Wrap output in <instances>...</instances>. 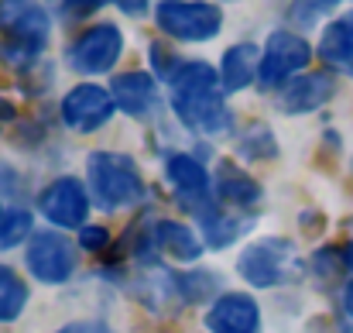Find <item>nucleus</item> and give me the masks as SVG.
<instances>
[{
	"label": "nucleus",
	"mask_w": 353,
	"mask_h": 333,
	"mask_svg": "<svg viewBox=\"0 0 353 333\" xmlns=\"http://www.w3.org/2000/svg\"><path fill=\"white\" fill-rule=\"evenodd\" d=\"M28 268L34 272L38 282H48V285H59L65 278H72L76 272V251L65 237L59 234H34L28 240Z\"/></svg>",
	"instance_id": "8"
},
{
	"label": "nucleus",
	"mask_w": 353,
	"mask_h": 333,
	"mask_svg": "<svg viewBox=\"0 0 353 333\" xmlns=\"http://www.w3.org/2000/svg\"><path fill=\"white\" fill-rule=\"evenodd\" d=\"M254 69H261V55L254 45H234L227 48L223 55V66H220V83H223V93H240L250 79H254Z\"/></svg>",
	"instance_id": "16"
},
{
	"label": "nucleus",
	"mask_w": 353,
	"mask_h": 333,
	"mask_svg": "<svg viewBox=\"0 0 353 333\" xmlns=\"http://www.w3.org/2000/svg\"><path fill=\"white\" fill-rule=\"evenodd\" d=\"M120 52H123V35L117 24H93L72 41L69 66L83 76H100L117 66Z\"/></svg>",
	"instance_id": "7"
},
{
	"label": "nucleus",
	"mask_w": 353,
	"mask_h": 333,
	"mask_svg": "<svg viewBox=\"0 0 353 333\" xmlns=\"http://www.w3.org/2000/svg\"><path fill=\"white\" fill-rule=\"evenodd\" d=\"M319 55H323L326 66H333V69L353 76V14L333 21V24L326 28V35H323V41H319Z\"/></svg>",
	"instance_id": "15"
},
{
	"label": "nucleus",
	"mask_w": 353,
	"mask_h": 333,
	"mask_svg": "<svg viewBox=\"0 0 353 333\" xmlns=\"http://www.w3.org/2000/svg\"><path fill=\"white\" fill-rule=\"evenodd\" d=\"M236 272L254 289H274V285H288V282H295L302 275V258H299V251L288 240L264 237V240L250 244L240 254Z\"/></svg>",
	"instance_id": "3"
},
{
	"label": "nucleus",
	"mask_w": 353,
	"mask_h": 333,
	"mask_svg": "<svg viewBox=\"0 0 353 333\" xmlns=\"http://www.w3.org/2000/svg\"><path fill=\"white\" fill-rule=\"evenodd\" d=\"M3 213H7V210H3V207H0V220H3Z\"/></svg>",
	"instance_id": "30"
},
{
	"label": "nucleus",
	"mask_w": 353,
	"mask_h": 333,
	"mask_svg": "<svg viewBox=\"0 0 353 333\" xmlns=\"http://www.w3.org/2000/svg\"><path fill=\"white\" fill-rule=\"evenodd\" d=\"M31 237V217L24 210H7L0 220V247H14Z\"/></svg>",
	"instance_id": "22"
},
{
	"label": "nucleus",
	"mask_w": 353,
	"mask_h": 333,
	"mask_svg": "<svg viewBox=\"0 0 353 333\" xmlns=\"http://www.w3.org/2000/svg\"><path fill=\"white\" fill-rule=\"evenodd\" d=\"M333 93H336V79L330 73H305V76H295L281 86L278 104L285 113H309L330 104Z\"/></svg>",
	"instance_id": "12"
},
{
	"label": "nucleus",
	"mask_w": 353,
	"mask_h": 333,
	"mask_svg": "<svg viewBox=\"0 0 353 333\" xmlns=\"http://www.w3.org/2000/svg\"><path fill=\"white\" fill-rule=\"evenodd\" d=\"M10 104H3V100H0V120H10Z\"/></svg>",
	"instance_id": "28"
},
{
	"label": "nucleus",
	"mask_w": 353,
	"mask_h": 333,
	"mask_svg": "<svg viewBox=\"0 0 353 333\" xmlns=\"http://www.w3.org/2000/svg\"><path fill=\"white\" fill-rule=\"evenodd\" d=\"M172 107L179 120L203 134H223L230 113L223 104V83L210 62H185L172 76Z\"/></svg>",
	"instance_id": "1"
},
{
	"label": "nucleus",
	"mask_w": 353,
	"mask_h": 333,
	"mask_svg": "<svg viewBox=\"0 0 353 333\" xmlns=\"http://www.w3.org/2000/svg\"><path fill=\"white\" fill-rule=\"evenodd\" d=\"M86 186L93 200L107 210H123L144 200V179L134 158L117 151H93L86 158Z\"/></svg>",
	"instance_id": "2"
},
{
	"label": "nucleus",
	"mask_w": 353,
	"mask_h": 333,
	"mask_svg": "<svg viewBox=\"0 0 353 333\" xmlns=\"http://www.w3.org/2000/svg\"><path fill=\"white\" fill-rule=\"evenodd\" d=\"M48 31H52V21H48V14H45V7L38 0H0L3 45L38 59V52L48 41Z\"/></svg>",
	"instance_id": "5"
},
{
	"label": "nucleus",
	"mask_w": 353,
	"mask_h": 333,
	"mask_svg": "<svg viewBox=\"0 0 353 333\" xmlns=\"http://www.w3.org/2000/svg\"><path fill=\"white\" fill-rule=\"evenodd\" d=\"M55 333H114V330L107 323H100V320H79V323H69V327H62Z\"/></svg>",
	"instance_id": "23"
},
{
	"label": "nucleus",
	"mask_w": 353,
	"mask_h": 333,
	"mask_svg": "<svg viewBox=\"0 0 353 333\" xmlns=\"http://www.w3.org/2000/svg\"><path fill=\"white\" fill-rule=\"evenodd\" d=\"M312 59V48L302 35L295 31H274L264 45V55H261V86L274 90V86H285L295 73H302Z\"/></svg>",
	"instance_id": "6"
},
{
	"label": "nucleus",
	"mask_w": 353,
	"mask_h": 333,
	"mask_svg": "<svg viewBox=\"0 0 353 333\" xmlns=\"http://www.w3.org/2000/svg\"><path fill=\"white\" fill-rule=\"evenodd\" d=\"M107 0H65V10L72 14V17H86V14H93V10H100Z\"/></svg>",
	"instance_id": "25"
},
{
	"label": "nucleus",
	"mask_w": 353,
	"mask_h": 333,
	"mask_svg": "<svg viewBox=\"0 0 353 333\" xmlns=\"http://www.w3.org/2000/svg\"><path fill=\"white\" fill-rule=\"evenodd\" d=\"M220 196L223 200H230L236 207H250V203H257L261 200V186L247 175V172H240L236 165H220Z\"/></svg>",
	"instance_id": "18"
},
{
	"label": "nucleus",
	"mask_w": 353,
	"mask_h": 333,
	"mask_svg": "<svg viewBox=\"0 0 353 333\" xmlns=\"http://www.w3.org/2000/svg\"><path fill=\"white\" fill-rule=\"evenodd\" d=\"M347 265L353 268V244H350V251H347Z\"/></svg>",
	"instance_id": "29"
},
{
	"label": "nucleus",
	"mask_w": 353,
	"mask_h": 333,
	"mask_svg": "<svg viewBox=\"0 0 353 333\" xmlns=\"http://www.w3.org/2000/svg\"><path fill=\"white\" fill-rule=\"evenodd\" d=\"M154 244H161V247H165L172 258H179V261H196V258L203 254L199 237H196L189 227L172 223V220H161L154 227Z\"/></svg>",
	"instance_id": "17"
},
{
	"label": "nucleus",
	"mask_w": 353,
	"mask_h": 333,
	"mask_svg": "<svg viewBox=\"0 0 353 333\" xmlns=\"http://www.w3.org/2000/svg\"><path fill=\"white\" fill-rule=\"evenodd\" d=\"M110 93H114L117 111L130 113V117H144L158 104V86H154V79L148 73H123V76H117Z\"/></svg>",
	"instance_id": "14"
},
{
	"label": "nucleus",
	"mask_w": 353,
	"mask_h": 333,
	"mask_svg": "<svg viewBox=\"0 0 353 333\" xmlns=\"http://www.w3.org/2000/svg\"><path fill=\"white\" fill-rule=\"evenodd\" d=\"M343 306H347V313H350V320H353V282L347 285V292H343Z\"/></svg>",
	"instance_id": "27"
},
{
	"label": "nucleus",
	"mask_w": 353,
	"mask_h": 333,
	"mask_svg": "<svg viewBox=\"0 0 353 333\" xmlns=\"http://www.w3.org/2000/svg\"><path fill=\"white\" fill-rule=\"evenodd\" d=\"M24 306H28V285L21 282L17 272L0 268V323L17 320Z\"/></svg>",
	"instance_id": "19"
},
{
	"label": "nucleus",
	"mask_w": 353,
	"mask_h": 333,
	"mask_svg": "<svg viewBox=\"0 0 353 333\" xmlns=\"http://www.w3.org/2000/svg\"><path fill=\"white\" fill-rule=\"evenodd\" d=\"M120 10H127V14H144V7H148V0H117Z\"/></svg>",
	"instance_id": "26"
},
{
	"label": "nucleus",
	"mask_w": 353,
	"mask_h": 333,
	"mask_svg": "<svg viewBox=\"0 0 353 333\" xmlns=\"http://www.w3.org/2000/svg\"><path fill=\"white\" fill-rule=\"evenodd\" d=\"M165 175H168V182L175 186L179 200H182L189 210H196V213L203 210V213H206V223L216 217L213 207H210V200H213L210 175H206V169H203L196 158H189V155H168Z\"/></svg>",
	"instance_id": "11"
},
{
	"label": "nucleus",
	"mask_w": 353,
	"mask_h": 333,
	"mask_svg": "<svg viewBox=\"0 0 353 333\" xmlns=\"http://www.w3.org/2000/svg\"><path fill=\"white\" fill-rule=\"evenodd\" d=\"M343 0H295L288 7V21L299 24V28H312L319 17H326L333 7H340Z\"/></svg>",
	"instance_id": "21"
},
{
	"label": "nucleus",
	"mask_w": 353,
	"mask_h": 333,
	"mask_svg": "<svg viewBox=\"0 0 353 333\" xmlns=\"http://www.w3.org/2000/svg\"><path fill=\"white\" fill-rule=\"evenodd\" d=\"M206 327H210V333H261V310L250 296L227 292L210 310Z\"/></svg>",
	"instance_id": "13"
},
{
	"label": "nucleus",
	"mask_w": 353,
	"mask_h": 333,
	"mask_svg": "<svg viewBox=\"0 0 353 333\" xmlns=\"http://www.w3.org/2000/svg\"><path fill=\"white\" fill-rule=\"evenodd\" d=\"M154 21L179 41H210L223 28V10L206 0H161Z\"/></svg>",
	"instance_id": "4"
},
{
	"label": "nucleus",
	"mask_w": 353,
	"mask_h": 333,
	"mask_svg": "<svg viewBox=\"0 0 353 333\" xmlns=\"http://www.w3.org/2000/svg\"><path fill=\"white\" fill-rule=\"evenodd\" d=\"M107 240H110V234L100 230V227H86V230H83V247H86V251H100Z\"/></svg>",
	"instance_id": "24"
},
{
	"label": "nucleus",
	"mask_w": 353,
	"mask_h": 333,
	"mask_svg": "<svg viewBox=\"0 0 353 333\" xmlns=\"http://www.w3.org/2000/svg\"><path fill=\"white\" fill-rule=\"evenodd\" d=\"M114 93L97 86V83H83L76 90L65 93L62 100V120L72 127V131H97L110 120L114 113Z\"/></svg>",
	"instance_id": "10"
},
{
	"label": "nucleus",
	"mask_w": 353,
	"mask_h": 333,
	"mask_svg": "<svg viewBox=\"0 0 353 333\" xmlns=\"http://www.w3.org/2000/svg\"><path fill=\"white\" fill-rule=\"evenodd\" d=\"M175 285H179L182 299H189V303H203V299L216 296L220 278H216L213 272H185V275L175 278Z\"/></svg>",
	"instance_id": "20"
},
{
	"label": "nucleus",
	"mask_w": 353,
	"mask_h": 333,
	"mask_svg": "<svg viewBox=\"0 0 353 333\" xmlns=\"http://www.w3.org/2000/svg\"><path fill=\"white\" fill-rule=\"evenodd\" d=\"M38 210H41V217H48L55 227L72 230V227H83V220H86V213H90V196H86V189H83L79 179L65 175V179H55V182L41 193Z\"/></svg>",
	"instance_id": "9"
}]
</instances>
